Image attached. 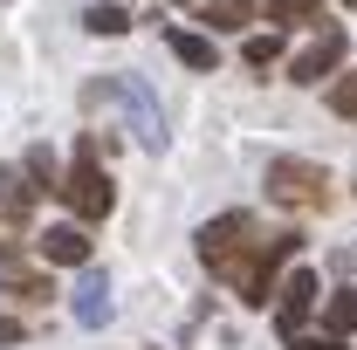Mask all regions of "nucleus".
<instances>
[{"label":"nucleus","mask_w":357,"mask_h":350,"mask_svg":"<svg viewBox=\"0 0 357 350\" xmlns=\"http://www.w3.org/2000/svg\"><path fill=\"white\" fill-rule=\"evenodd\" d=\"M261 227H255V220L248 213H220V220H206V227H199V241H192V254H199V261L213 268V275H227V282H241V268L255 261V254H261Z\"/></svg>","instance_id":"nucleus-1"},{"label":"nucleus","mask_w":357,"mask_h":350,"mask_svg":"<svg viewBox=\"0 0 357 350\" xmlns=\"http://www.w3.org/2000/svg\"><path fill=\"white\" fill-rule=\"evenodd\" d=\"M62 199H69V213L83 220H103L110 206H117V185H110V172L96 165V144H76V158H69V172H62V185H55Z\"/></svg>","instance_id":"nucleus-2"},{"label":"nucleus","mask_w":357,"mask_h":350,"mask_svg":"<svg viewBox=\"0 0 357 350\" xmlns=\"http://www.w3.org/2000/svg\"><path fill=\"white\" fill-rule=\"evenodd\" d=\"M83 103H124V117H131V131L144 151H165V117H158V103H151V89L137 83V76H110V83H89Z\"/></svg>","instance_id":"nucleus-3"},{"label":"nucleus","mask_w":357,"mask_h":350,"mask_svg":"<svg viewBox=\"0 0 357 350\" xmlns=\"http://www.w3.org/2000/svg\"><path fill=\"white\" fill-rule=\"evenodd\" d=\"M268 199L316 213V206H330V172L310 165V158H275V165H268Z\"/></svg>","instance_id":"nucleus-4"},{"label":"nucleus","mask_w":357,"mask_h":350,"mask_svg":"<svg viewBox=\"0 0 357 350\" xmlns=\"http://www.w3.org/2000/svg\"><path fill=\"white\" fill-rule=\"evenodd\" d=\"M296 248H303V234H268L261 254L241 268V282H234V289H241V303H268V296L282 289V268L296 261Z\"/></svg>","instance_id":"nucleus-5"},{"label":"nucleus","mask_w":357,"mask_h":350,"mask_svg":"<svg viewBox=\"0 0 357 350\" xmlns=\"http://www.w3.org/2000/svg\"><path fill=\"white\" fill-rule=\"evenodd\" d=\"M337 62H344V28H337V21H323L310 42L296 48L289 76H296V83H323V76H337Z\"/></svg>","instance_id":"nucleus-6"},{"label":"nucleus","mask_w":357,"mask_h":350,"mask_svg":"<svg viewBox=\"0 0 357 350\" xmlns=\"http://www.w3.org/2000/svg\"><path fill=\"white\" fill-rule=\"evenodd\" d=\"M310 309H316V275H310V268L282 275V289H275V330H282V344L310 323Z\"/></svg>","instance_id":"nucleus-7"},{"label":"nucleus","mask_w":357,"mask_h":350,"mask_svg":"<svg viewBox=\"0 0 357 350\" xmlns=\"http://www.w3.org/2000/svg\"><path fill=\"white\" fill-rule=\"evenodd\" d=\"M35 199H42L35 172H21V165L0 172V213H7V227H28V220H35Z\"/></svg>","instance_id":"nucleus-8"},{"label":"nucleus","mask_w":357,"mask_h":350,"mask_svg":"<svg viewBox=\"0 0 357 350\" xmlns=\"http://www.w3.org/2000/svg\"><path fill=\"white\" fill-rule=\"evenodd\" d=\"M69 309H76V323H83V330H103V323H110V282H103L96 268H83V275H76Z\"/></svg>","instance_id":"nucleus-9"},{"label":"nucleus","mask_w":357,"mask_h":350,"mask_svg":"<svg viewBox=\"0 0 357 350\" xmlns=\"http://www.w3.org/2000/svg\"><path fill=\"white\" fill-rule=\"evenodd\" d=\"M42 261H55V268H83V261H89V234H83V220H62V227H48V234H42Z\"/></svg>","instance_id":"nucleus-10"},{"label":"nucleus","mask_w":357,"mask_h":350,"mask_svg":"<svg viewBox=\"0 0 357 350\" xmlns=\"http://www.w3.org/2000/svg\"><path fill=\"white\" fill-rule=\"evenodd\" d=\"M165 42H172V55L185 62V69H213V62H220V55H213V42H206V35H192V28H172Z\"/></svg>","instance_id":"nucleus-11"},{"label":"nucleus","mask_w":357,"mask_h":350,"mask_svg":"<svg viewBox=\"0 0 357 350\" xmlns=\"http://www.w3.org/2000/svg\"><path fill=\"white\" fill-rule=\"evenodd\" d=\"M241 62H248V69H275V62H282V35H248V42H241Z\"/></svg>","instance_id":"nucleus-12"},{"label":"nucleus","mask_w":357,"mask_h":350,"mask_svg":"<svg viewBox=\"0 0 357 350\" xmlns=\"http://www.w3.org/2000/svg\"><path fill=\"white\" fill-rule=\"evenodd\" d=\"M316 7L323 0H268V21L275 28H303V21H316Z\"/></svg>","instance_id":"nucleus-13"},{"label":"nucleus","mask_w":357,"mask_h":350,"mask_svg":"<svg viewBox=\"0 0 357 350\" xmlns=\"http://www.w3.org/2000/svg\"><path fill=\"white\" fill-rule=\"evenodd\" d=\"M199 21H206V28H241V21H248V0H206Z\"/></svg>","instance_id":"nucleus-14"},{"label":"nucleus","mask_w":357,"mask_h":350,"mask_svg":"<svg viewBox=\"0 0 357 350\" xmlns=\"http://www.w3.org/2000/svg\"><path fill=\"white\" fill-rule=\"evenodd\" d=\"M83 28H89V35H124V28H131V14H124V7H89Z\"/></svg>","instance_id":"nucleus-15"},{"label":"nucleus","mask_w":357,"mask_h":350,"mask_svg":"<svg viewBox=\"0 0 357 350\" xmlns=\"http://www.w3.org/2000/svg\"><path fill=\"white\" fill-rule=\"evenodd\" d=\"M351 330H357V289L330 303V337H351Z\"/></svg>","instance_id":"nucleus-16"},{"label":"nucleus","mask_w":357,"mask_h":350,"mask_svg":"<svg viewBox=\"0 0 357 350\" xmlns=\"http://www.w3.org/2000/svg\"><path fill=\"white\" fill-rule=\"evenodd\" d=\"M7 296L14 303H48V282L42 275H7Z\"/></svg>","instance_id":"nucleus-17"},{"label":"nucleus","mask_w":357,"mask_h":350,"mask_svg":"<svg viewBox=\"0 0 357 350\" xmlns=\"http://www.w3.org/2000/svg\"><path fill=\"white\" fill-rule=\"evenodd\" d=\"M330 110H337V117H351V124H357V76H344V83L330 89Z\"/></svg>","instance_id":"nucleus-18"},{"label":"nucleus","mask_w":357,"mask_h":350,"mask_svg":"<svg viewBox=\"0 0 357 350\" xmlns=\"http://www.w3.org/2000/svg\"><path fill=\"white\" fill-rule=\"evenodd\" d=\"M289 350H337V337H303V330H296V337H289Z\"/></svg>","instance_id":"nucleus-19"},{"label":"nucleus","mask_w":357,"mask_h":350,"mask_svg":"<svg viewBox=\"0 0 357 350\" xmlns=\"http://www.w3.org/2000/svg\"><path fill=\"white\" fill-rule=\"evenodd\" d=\"M0 344H21V316H0Z\"/></svg>","instance_id":"nucleus-20"},{"label":"nucleus","mask_w":357,"mask_h":350,"mask_svg":"<svg viewBox=\"0 0 357 350\" xmlns=\"http://www.w3.org/2000/svg\"><path fill=\"white\" fill-rule=\"evenodd\" d=\"M344 7H357V0H344Z\"/></svg>","instance_id":"nucleus-21"}]
</instances>
